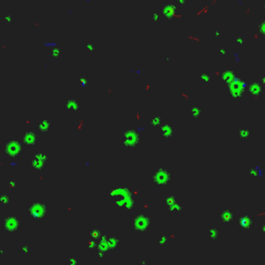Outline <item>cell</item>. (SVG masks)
Here are the masks:
<instances>
[{
  "instance_id": "cell-1",
  "label": "cell",
  "mask_w": 265,
  "mask_h": 265,
  "mask_svg": "<svg viewBox=\"0 0 265 265\" xmlns=\"http://www.w3.org/2000/svg\"><path fill=\"white\" fill-rule=\"evenodd\" d=\"M140 143L139 133L135 129H126L124 134V145L128 148H135Z\"/></svg>"
},
{
  "instance_id": "cell-2",
  "label": "cell",
  "mask_w": 265,
  "mask_h": 265,
  "mask_svg": "<svg viewBox=\"0 0 265 265\" xmlns=\"http://www.w3.org/2000/svg\"><path fill=\"white\" fill-rule=\"evenodd\" d=\"M20 151L21 145L17 141L11 140L5 143L4 153L8 158H15L20 154Z\"/></svg>"
},
{
  "instance_id": "cell-3",
  "label": "cell",
  "mask_w": 265,
  "mask_h": 265,
  "mask_svg": "<svg viewBox=\"0 0 265 265\" xmlns=\"http://www.w3.org/2000/svg\"><path fill=\"white\" fill-rule=\"evenodd\" d=\"M171 179V175L169 171L163 168H159L152 176V182L158 186H164L169 183Z\"/></svg>"
},
{
  "instance_id": "cell-4",
  "label": "cell",
  "mask_w": 265,
  "mask_h": 265,
  "mask_svg": "<svg viewBox=\"0 0 265 265\" xmlns=\"http://www.w3.org/2000/svg\"><path fill=\"white\" fill-rule=\"evenodd\" d=\"M150 217L146 215L141 213L138 215L135 219V230L141 233H144L147 230V229L150 226Z\"/></svg>"
},
{
  "instance_id": "cell-5",
  "label": "cell",
  "mask_w": 265,
  "mask_h": 265,
  "mask_svg": "<svg viewBox=\"0 0 265 265\" xmlns=\"http://www.w3.org/2000/svg\"><path fill=\"white\" fill-rule=\"evenodd\" d=\"M29 212L30 216L34 219H42L46 213L45 205L41 202L33 203L29 209Z\"/></svg>"
},
{
  "instance_id": "cell-6",
  "label": "cell",
  "mask_w": 265,
  "mask_h": 265,
  "mask_svg": "<svg viewBox=\"0 0 265 265\" xmlns=\"http://www.w3.org/2000/svg\"><path fill=\"white\" fill-rule=\"evenodd\" d=\"M246 86H247L246 82L240 81L237 77H235L233 82L229 84V91H230L231 94L233 97H240V95H242L243 88Z\"/></svg>"
},
{
  "instance_id": "cell-7",
  "label": "cell",
  "mask_w": 265,
  "mask_h": 265,
  "mask_svg": "<svg viewBox=\"0 0 265 265\" xmlns=\"http://www.w3.org/2000/svg\"><path fill=\"white\" fill-rule=\"evenodd\" d=\"M4 226L9 232H16L20 226V219L15 216H7L4 219Z\"/></svg>"
},
{
  "instance_id": "cell-8",
  "label": "cell",
  "mask_w": 265,
  "mask_h": 265,
  "mask_svg": "<svg viewBox=\"0 0 265 265\" xmlns=\"http://www.w3.org/2000/svg\"><path fill=\"white\" fill-rule=\"evenodd\" d=\"M47 160H48V157L46 155L42 153H38L34 155V157L31 161V164L34 168L37 169V170H42L45 166Z\"/></svg>"
},
{
  "instance_id": "cell-9",
  "label": "cell",
  "mask_w": 265,
  "mask_h": 265,
  "mask_svg": "<svg viewBox=\"0 0 265 265\" xmlns=\"http://www.w3.org/2000/svg\"><path fill=\"white\" fill-rule=\"evenodd\" d=\"M37 137V134L34 131H27L23 136V142L27 145H34Z\"/></svg>"
},
{
  "instance_id": "cell-10",
  "label": "cell",
  "mask_w": 265,
  "mask_h": 265,
  "mask_svg": "<svg viewBox=\"0 0 265 265\" xmlns=\"http://www.w3.org/2000/svg\"><path fill=\"white\" fill-rule=\"evenodd\" d=\"M175 9H176V7L173 5H166L163 9V16L167 19L172 18L173 16H174Z\"/></svg>"
},
{
  "instance_id": "cell-11",
  "label": "cell",
  "mask_w": 265,
  "mask_h": 265,
  "mask_svg": "<svg viewBox=\"0 0 265 265\" xmlns=\"http://www.w3.org/2000/svg\"><path fill=\"white\" fill-rule=\"evenodd\" d=\"M65 106L68 109L73 111L77 113L79 110V106H78V102L76 99H70L69 101H67V102L65 103Z\"/></svg>"
},
{
  "instance_id": "cell-12",
  "label": "cell",
  "mask_w": 265,
  "mask_h": 265,
  "mask_svg": "<svg viewBox=\"0 0 265 265\" xmlns=\"http://www.w3.org/2000/svg\"><path fill=\"white\" fill-rule=\"evenodd\" d=\"M161 131L163 132V136H165V137H170V136H172L173 134V129L172 127L170 126V125H163L160 128Z\"/></svg>"
},
{
  "instance_id": "cell-13",
  "label": "cell",
  "mask_w": 265,
  "mask_h": 265,
  "mask_svg": "<svg viewBox=\"0 0 265 265\" xmlns=\"http://www.w3.org/2000/svg\"><path fill=\"white\" fill-rule=\"evenodd\" d=\"M222 79L225 81H226L227 83L230 84L232 82H233L234 79H235V76H234L233 72L227 71V72H225L222 74Z\"/></svg>"
},
{
  "instance_id": "cell-14",
  "label": "cell",
  "mask_w": 265,
  "mask_h": 265,
  "mask_svg": "<svg viewBox=\"0 0 265 265\" xmlns=\"http://www.w3.org/2000/svg\"><path fill=\"white\" fill-rule=\"evenodd\" d=\"M50 127H51V123L48 120L42 121L41 123L39 125V129L42 134H46L50 129Z\"/></svg>"
},
{
  "instance_id": "cell-15",
  "label": "cell",
  "mask_w": 265,
  "mask_h": 265,
  "mask_svg": "<svg viewBox=\"0 0 265 265\" xmlns=\"http://www.w3.org/2000/svg\"><path fill=\"white\" fill-rule=\"evenodd\" d=\"M250 91L254 95H258L261 92V87L257 83H253L250 87Z\"/></svg>"
},
{
  "instance_id": "cell-16",
  "label": "cell",
  "mask_w": 265,
  "mask_h": 265,
  "mask_svg": "<svg viewBox=\"0 0 265 265\" xmlns=\"http://www.w3.org/2000/svg\"><path fill=\"white\" fill-rule=\"evenodd\" d=\"M50 54H51V58H53L54 59H57V60H58V59H59V58H60V50H59V48H58V47H55V48H53L51 50V52H50Z\"/></svg>"
},
{
  "instance_id": "cell-17",
  "label": "cell",
  "mask_w": 265,
  "mask_h": 265,
  "mask_svg": "<svg viewBox=\"0 0 265 265\" xmlns=\"http://www.w3.org/2000/svg\"><path fill=\"white\" fill-rule=\"evenodd\" d=\"M161 121H162L161 118L154 117L153 119L152 120L151 122H150V124H151V126H152V127H157V126H159V125H160Z\"/></svg>"
},
{
  "instance_id": "cell-18",
  "label": "cell",
  "mask_w": 265,
  "mask_h": 265,
  "mask_svg": "<svg viewBox=\"0 0 265 265\" xmlns=\"http://www.w3.org/2000/svg\"><path fill=\"white\" fill-rule=\"evenodd\" d=\"M100 234H101V231L97 230H91L90 233H89V235L90 236L93 237L94 239H97L100 236Z\"/></svg>"
},
{
  "instance_id": "cell-19",
  "label": "cell",
  "mask_w": 265,
  "mask_h": 265,
  "mask_svg": "<svg viewBox=\"0 0 265 265\" xmlns=\"http://www.w3.org/2000/svg\"><path fill=\"white\" fill-rule=\"evenodd\" d=\"M85 48H86V50L88 51V52L92 53V52H93V51L95 50L96 47L93 44H91V43H86V44H85Z\"/></svg>"
},
{
  "instance_id": "cell-20",
  "label": "cell",
  "mask_w": 265,
  "mask_h": 265,
  "mask_svg": "<svg viewBox=\"0 0 265 265\" xmlns=\"http://www.w3.org/2000/svg\"><path fill=\"white\" fill-rule=\"evenodd\" d=\"M239 136L242 138H246L249 136V131L245 129H241L239 130Z\"/></svg>"
},
{
  "instance_id": "cell-21",
  "label": "cell",
  "mask_w": 265,
  "mask_h": 265,
  "mask_svg": "<svg viewBox=\"0 0 265 265\" xmlns=\"http://www.w3.org/2000/svg\"><path fill=\"white\" fill-rule=\"evenodd\" d=\"M222 217L225 220H229V219H231V217H232V214H231L229 211H225V212H222Z\"/></svg>"
},
{
  "instance_id": "cell-22",
  "label": "cell",
  "mask_w": 265,
  "mask_h": 265,
  "mask_svg": "<svg viewBox=\"0 0 265 265\" xmlns=\"http://www.w3.org/2000/svg\"><path fill=\"white\" fill-rule=\"evenodd\" d=\"M169 208H170V209L172 210V211H176V210L180 209V206L178 204H177V203H173L172 205H169Z\"/></svg>"
},
{
  "instance_id": "cell-23",
  "label": "cell",
  "mask_w": 265,
  "mask_h": 265,
  "mask_svg": "<svg viewBox=\"0 0 265 265\" xmlns=\"http://www.w3.org/2000/svg\"><path fill=\"white\" fill-rule=\"evenodd\" d=\"M1 201H2V202L4 203V204H9V196L7 195H1Z\"/></svg>"
},
{
  "instance_id": "cell-24",
  "label": "cell",
  "mask_w": 265,
  "mask_h": 265,
  "mask_svg": "<svg viewBox=\"0 0 265 265\" xmlns=\"http://www.w3.org/2000/svg\"><path fill=\"white\" fill-rule=\"evenodd\" d=\"M192 114H193L194 116H198L199 114H200V109L198 108V107H193L192 108Z\"/></svg>"
},
{
  "instance_id": "cell-25",
  "label": "cell",
  "mask_w": 265,
  "mask_h": 265,
  "mask_svg": "<svg viewBox=\"0 0 265 265\" xmlns=\"http://www.w3.org/2000/svg\"><path fill=\"white\" fill-rule=\"evenodd\" d=\"M166 202H167L168 205H172V204L175 203V197H174V196H171V197H169V198L166 199Z\"/></svg>"
},
{
  "instance_id": "cell-26",
  "label": "cell",
  "mask_w": 265,
  "mask_h": 265,
  "mask_svg": "<svg viewBox=\"0 0 265 265\" xmlns=\"http://www.w3.org/2000/svg\"><path fill=\"white\" fill-rule=\"evenodd\" d=\"M152 20L153 21H158L159 18L158 13L156 11H153L152 14Z\"/></svg>"
},
{
  "instance_id": "cell-27",
  "label": "cell",
  "mask_w": 265,
  "mask_h": 265,
  "mask_svg": "<svg viewBox=\"0 0 265 265\" xmlns=\"http://www.w3.org/2000/svg\"><path fill=\"white\" fill-rule=\"evenodd\" d=\"M260 31H261L263 34H265V21L262 22L260 25Z\"/></svg>"
},
{
  "instance_id": "cell-28",
  "label": "cell",
  "mask_w": 265,
  "mask_h": 265,
  "mask_svg": "<svg viewBox=\"0 0 265 265\" xmlns=\"http://www.w3.org/2000/svg\"><path fill=\"white\" fill-rule=\"evenodd\" d=\"M201 79H203L204 81H209L210 79H211V78H210L209 75H208V74H201Z\"/></svg>"
},
{
  "instance_id": "cell-29",
  "label": "cell",
  "mask_w": 265,
  "mask_h": 265,
  "mask_svg": "<svg viewBox=\"0 0 265 265\" xmlns=\"http://www.w3.org/2000/svg\"><path fill=\"white\" fill-rule=\"evenodd\" d=\"M8 186L10 187V188H14V187L16 186V182H14V181H9L8 182Z\"/></svg>"
},
{
  "instance_id": "cell-30",
  "label": "cell",
  "mask_w": 265,
  "mask_h": 265,
  "mask_svg": "<svg viewBox=\"0 0 265 265\" xmlns=\"http://www.w3.org/2000/svg\"><path fill=\"white\" fill-rule=\"evenodd\" d=\"M69 265H76L77 264L76 259H74V258L69 259Z\"/></svg>"
},
{
  "instance_id": "cell-31",
  "label": "cell",
  "mask_w": 265,
  "mask_h": 265,
  "mask_svg": "<svg viewBox=\"0 0 265 265\" xmlns=\"http://www.w3.org/2000/svg\"><path fill=\"white\" fill-rule=\"evenodd\" d=\"M79 81H80V82H81V86H83V87H85V86H86V85H87V82H88V81H87V80H86V79H79Z\"/></svg>"
},
{
  "instance_id": "cell-32",
  "label": "cell",
  "mask_w": 265,
  "mask_h": 265,
  "mask_svg": "<svg viewBox=\"0 0 265 265\" xmlns=\"http://www.w3.org/2000/svg\"><path fill=\"white\" fill-rule=\"evenodd\" d=\"M4 20L6 21V22H9V21H11V16H9V14H6V15H5V16H4Z\"/></svg>"
},
{
  "instance_id": "cell-33",
  "label": "cell",
  "mask_w": 265,
  "mask_h": 265,
  "mask_svg": "<svg viewBox=\"0 0 265 265\" xmlns=\"http://www.w3.org/2000/svg\"><path fill=\"white\" fill-rule=\"evenodd\" d=\"M93 247H95V243L93 242V241H91V242L89 243V249L91 250L93 249Z\"/></svg>"
},
{
  "instance_id": "cell-34",
  "label": "cell",
  "mask_w": 265,
  "mask_h": 265,
  "mask_svg": "<svg viewBox=\"0 0 265 265\" xmlns=\"http://www.w3.org/2000/svg\"><path fill=\"white\" fill-rule=\"evenodd\" d=\"M237 41L239 42L240 44H243V40L242 39V37H239L237 39Z\"/></svg>"
},
{
  "instance_id": "cell-35",
  "label": "cell",
  "mask_w": 265,
  "mask_h": 265,
  "mask_svg": "<svg viewBox=\"0 0 265 265\" xmlns=\"http://www.w3.org/2000/svg\"><path fill=\"white\" fill-rule=\"evenodd\" d=\"M220 52H222V53L224 55L226 54V51H225V50H224L223 48H221V50H220Z\"/></svg>"
},
{
  "instance_id": "cell-36",
  "label": "cell",
  "mask_w": 265,
  "mask_h": 265,
  "mask_svg": "<svg viewBox=\"0 0 265 265\" xmlns=\"http://www.w3.org/2000/svg\"><path fill=\"white\" fill-rule=\"evenodd\" d=\"M176 1H177V2H179L180 3H184V2H185V1H184V0H176Z\"/></svg>"
},
{
  "instance_id": "cell-37",
  "label": "cell",
  "mask_w": 265,
  "mask_h": 265,
  "mask_svg": "<svg viewBox=\"0 0 265 265\" xmlns=\"http://www.w3.org/2000/svg\"><path fill=\"white\" fill-rule=\"evenodd\" d=\"M262 82H263V85L265 86V76L263 77V79H262Z\"/></svg>"
},
{
  "instance_id": "cell-38",
  "label": "cell",
  "mask_w": 265,
  "mask_h": 265,
  "mask_svg": "<svg viewBox=\"0 0 265 265\" xmlns=\"http://www.w3.org/2000/svg\"><path fill=\"white\" fill-rule=\"evenodd\" d=\"M11 165L12 166H13V165H16V163H12Z\"/></svg>"
}]
</instances>
